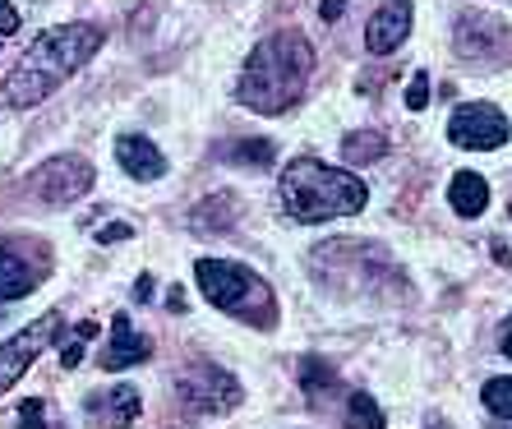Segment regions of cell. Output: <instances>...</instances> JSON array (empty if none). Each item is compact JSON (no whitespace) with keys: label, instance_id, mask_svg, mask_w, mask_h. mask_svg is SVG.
Returning a JSON list of instances; mask_svg holds the SVG:
<instances>
[{"label":"cell","instance_id":"5b68a950","mask_svg":"<svg viewBox=\"0 0 512 429\" xmlns=\"http://www.w3.org/2000/svg\"><path fill=\"white\" fill-rule=\"evenodd\" d=\"M176 393L190 416H227L240 406L245 388L236 383V374H227L213 360H194L185 374H176Z\"/></svg>","mask_w":512,"mask_h":429},{"label":"cell","instance_id":"9a60e30c","mask_svg":"<svg viewBox=\"0 0 512 429\" xmlns=\"http://www.w3.org/2000/svg\"><path fill=\"white\" fill-rule=\"evenodd\" d=\"M448 203L462 217H480L489 208V180L480 171H457L453 185H448Z\"/></svg>","mask_w":512,"mask_h":429},{"label":"cell","instance_id":"8fae6325","mask_svg":"<svg viewBox=\"0 0 512 429\" xmlns=\"http://www.w3.org/2000/svg\"><path fill=\"white\" fill-rule=\"evenodd\" d=\"M406 33H411V0H383L365 24V47L370 56H388L406 42Z\"/></svg>","mask_w":512,"mask_h":429},{"label":"cell","instance_id":"484cf974","mask_svg":"<svg viewBox=\"0 0 512 429\" xmlns=\"http://www.w3.org/2000/svg\"><path fill=\"white\" fill-rule=\"evenodd\" d=\"M153 296V277H139V282H134V300H148Z\"/></svg>","mask_w":512,"mask_h":429},{"label":"cell","instance_id":"ffe728a7","mask_svg":"<svg viewBox=\"0 0 512 429\" xmlns=\"http://www.w3.org/2000/svg\"><path fill=\"white\" fill-rule=\"evenodd\" d=\"M231 162H254V167H268L273 162V143H236V148H227Z\"/></svg>","mask_w":512,"mask_h":429},{"label":"cell","instance_id":"8992f818","mask_svg":"<svg viewBox=\"0 0 512 429\" xmlns=\"http://www.w3.org/2000/svg\"><path fill=\"white\" fill-rule=\"evenodd\" d=\"M93 162L79 153H60V157H47L42 167L33 171V194L42 203H56V208H65V203L84 199L88 190H93Z\"/></svg>","mask_w":512,"mask_h":429},{"label":"cell","instance_id":"5bb4252c","mask_svg":"<svg viewBox=\"0 0 512 429\" xmlns=\"http://www.w3.org/2000/svg\"><path fill=\"white\" fill-rule=\"evenodd\" d=\"M139 406H143L139 388L120 383V388H107L102 397H93V402H88V411L102 420V429H134V420H139Z\"/></svg>","mask_w":512,"mask_h":429},{"label":"cell","instance_id":"52a82bcc","mask_svg":"<svg viewBox=\"0 0 512 429\" xmlns=\"http://www.w3.org/2000/svg\"><path fill=\"white\" fill-rule=\"evenodd\" d=\"M51 268L47 245L37 240H0V300H19L42 286Z\"/></svg>","mask_w":512,"mask_h":429},{"label":"cell","instance_id":"7402d4cb","mask_svg":"<svg viewBox=\"0 0 512 429\" xmlns=\"http://www.w3.org/2000/svg\"><path fill=\"white\" fill-rule=\"evenodd\" d=\"M406 107H411V111H425L429 107V74L425 70L411 74V84H406Z\"/></svg>","mask_w":512,"mask_h":429},{"label":"cell","instance_id":"4fadbf2b","mask_svg":"<svg viewBox=\"0 0 512 429\" xmlns=\"http://www.w3.org/2000/svg\"><path fill=\"white\" fill-rule=\"evenodd\" d=\"M116 162L120 171H130L134 180H162L167 176V157L157 148L153 139H143V134H120L116 139Z\"/></svg>","mask_w":512,"mask_h":429},{"label":"cell","instance_id":"7a4b0ae2","mask_svg":"<svg viewBox=\"0 0 512 429\" xmlns=\"http://www.w3.org/2000/svg\"><path fill=\"white\" fill-rule=\"evenodd\" d=\"M314 70V47L305 42V33H273L263 37L250 51L245 70H240L236 97L240 107L259 111V116H282L305 97Z\"/></svg>","mask_w":512,"mask_h":429},{"label":"cell","instance_id":"ba28073f","mask_svg":"<svg viewBox=\"0 0 512 429\" xmlns=\"http://www.w3.org/2000/svg\"><path fill=\"white\" fill-rule=\"evenodd\" d=\"M60 314H42L37 323H28V328H19V333L10 337V342H0V393H10L14 383L24 379L28 370H33V360L47 351L51 342H56L60 333Z\"/></svg>","mask_w":512,"mask_h":429},{"label":"cell","instance_id":"d4e9b609","mask_svg":"<svg viewBox=\"0 0 512 429\" xmlns=\"http://www.w3.org/2000/svg\"><path fill=\"white\" fill-rule=\"evenodd\" d=\"M134 236V227H125V222H116V227H102L97 231V240H102V245H107V240H130Z\"/></svg>","mask_w":512,"mask_h":429},{"label":"cell","instance_id":"44dd1931","mask_svg":"<svg viewBox=\"0 0 512 429\" xmlns=\"http://www.w3.org/2000/svg\"><path fill=\"white\" fill-rule=\"evenodd\" d=\"M88 337H97V323H79V337H74V342H65L60 346V365H65V370H74V365H79V360H84V342Z\"/></svg>","mask_w":512,"mask_h":429},{"label":"cell","instance_id":"3957f363","mask_svg":"<svg viewBox=\"0 0 512 429\" xmlns=\"http://www.w3.org/2000/svg\"><path fill=\"white\" fill-rule=\"evenodd\" d=\"M282 203L286 217L296 222H328V217H351L370 203L365 180L351 176V171H337L319 157H296L291 167L282 171Z\"/></svg>","mask_w":512,"mask_h":429},{"label":"cell","instance_id":"83f0119b","mask_svg":"<svg viewBox=\"0 0 512 429\" xmlns=\"http://www.w3.org/2000/svg\"><path fill=\"white\" fill-rule=\"evenodd\" d=\"M429 429H448V425H443V420H439V425H429Z\"/></svg>","mask_w":512,"mask_h":429},{"label":"cell","instance_id":"e0dca14e","mask_svg":"<svg viewBox=\"0 0 512 429\" xmlns=\"http://www.w3.org/2000/svg\"><path fill=\"white\" fill-rule=\"evenodd\" d=\"M383 153H388V139H383V134H365V139L351 134V139L342 143V157L351 162V167H360V162H379Z\"/></svg>","mask_w":512,"mask_h":429},{"label":"cell","instance_id":"6da1fadb","mask_svg":"<svg viewBox=\"0 0 512 429\" xmlns=\"http://www.w3.org/2000/svg\"><path fill=\"white\" fill-rule=\"evenodd\" d=\"M102 42H107L102 24H56L47 33H37L33 47L19 56V65L5 74V102L19 111L47 102L84 60H93Z\"/></svg>","mask_w":512,"mask_h":429},{"label":"cell","instance_id":"277c9868","mask_svg":"<svg viewBox=\"0 0 512 429\" xmlns=\"http://www.w3.org/2000/svg\"><path fill=\"white\" fill-rule=\"evenodd\" d=\"M194 277H199V291L208 305H217L222 314H236L245 323H259V328H273L277 323V300L268 291L254 268L231 259H199L194 263Z\"/></svg>","mask_w":512,"mask_h":429},{"label":"cell","instance_id":"ac0fdd59","mask_svg":"<svg viewBox=\"0 0 512 429\" xmlns=\"http://www.w3.org/2000/svg\"><path fill=\"white\" fill-rule=\"evenodd\" d=\"M480 402H485V411H494L499 420H512V379H489Z\"/></svg>","mask_w":512,"mask_h":429},{"label":"cell","instance_id":"9c48e42d","mask_svg":"<svg viewBox=\"0 0 512 429\" xmlns=\"http://www.w3.org/2000/svg\"><path fill=\"white\" fill-rule=\"evenodd\" d=\"M508 116L489 102H466V107L453 111L448 120V139L457 148H476V153H489V148H503L508 143Z\"/></svg>","mask_w":512,"mask_h":429},{"label":"cell","instance_id":"30bf717a","mask_svg":"<svg viewBox=\"0 0 512 429\" xmlns=\"http://www.w3.org/2000/svg\"><path fill=\"white\" fill-rule=\"evenodd\" d=\"M457 51L466 60H480V65H499L512 56V28L494 14H471L466 10L457 19Z\"/></svg>","mask_w":512,"mask_h":429},{"label":"cell","instance_id":"cb8c5ba5","mask_svg":"<svg viewBox=\"0 0 512 429\" xmlns=\"http://www.w3.org/2000/svg\"><path fill=\"white\" fill-rule=\"evenodd\" d=\"M346 10V0H319V14H323V24H337Z\"/></svg>","mask_w":512,"mask_h":429},{"label":"cell","instance_id":"2e32d148","mask_svg":"<svg viewBox=\"0 0 512 429\" xmlns=\"http://www.w3.org/2000/svg\"><path fill=\"white\" fill-rule=\"evenodd\" d=\"M346 425L351 429H383V411L370 393H351L346 397Z\"/></svg>","mask_w":512,"mask_h":429},{"label":"cell","instance_id":"d6986e66","mask_svg":"<svg viewBox=\"0 0 512 429\" xmlns=\"http://www.w3.org/2000/svg\"><path fill=\"white\" fill-rule=\"evenodd\" d=\"M14 429H51L47 425V402H42V397L19 402V411H14Z\"/></svg>","mask_w":512,"mask_h":429},{"label":"cell","instance_id":"603a6c76","mask_svg":"<svg viewBox=\"0 0 512 429\" xmlns=\"http://www.w3.org/2000/svg\"><path fill=\"white\" fill-rule=\"evenodd\" d=\"M19 33V10H14L10 0H0V42H10Z\"/></svg>","mask_w":512,"mask_h":429},{"label":"cell","instance_id":"4316f807","mask_svg":"<svg viewBox=\"0 0 512 429\" xmlns=\"http://www.w3.org/2000/svg\"><path fill=\"white\" fill-rule=\"evenodd\" d=\"M503 356H512V328L503 333Z\"/></svg>","mask_w":512,"mask_h":429},{"label":"cell","instance_id":"7c38bea8","mask_svg":"<svg viewBox=\"0 0 512 429\" xmlns=\"http://www.w3.org/2000/svg\"><path fill=\"white\" fill-rule=\"evenodd\" d=\"M148 356H153V342L143 333H134L130 314H116L111 319V342L102 351V370H130V365H143Z\"/></svg>","mask_w":512,"mask_h":429}]
</instances>
